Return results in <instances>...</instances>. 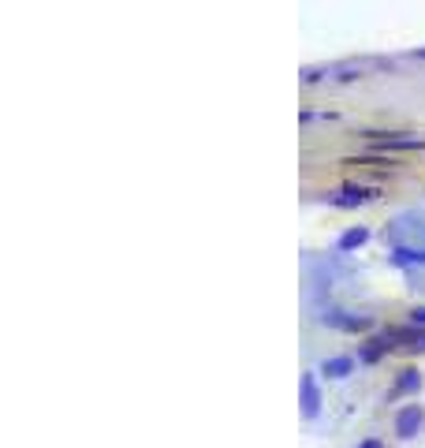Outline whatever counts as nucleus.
Masks as SVG:
<instances>
[{
    "label": "nucleus",
    "instance_id": "obj_1",
    "mask_svg": "<svg viewBox=\"0 0 425 448\" xmlns=\"http://www.w3.org/2000/svg\"><path fill=\"white\" fill-rule=\"evenodd\" d=\"M422 426H425V407L422 404H406L399 415H395V434H399L403 441H411Z\"/></svg>",
    "mask_w": 425,
    "mask_h": 448
},
{
    "label": "nucleus",
    "instance_id": "obj_7",
    "mask_svg": "<svg viewBox=\"0 0 425 448\" xmlns=\"http://www.w3.org/2000/svg\"><path fill=\"white\" fill-rule=\"evenodd\" d=\"M388 347H395V336H392V329H388V333H381V336H373V340H369V347L362 351V362H377V359H381V355L388 351Z\"/></svg>",
    "mask_w": 425,
    "mask_h": 448
},
{
    "label": "nucleus",
    "instance_id": "obj_6",
    "mask_svg": "<svg viewBox=\"0 0 425 448\" xmlns=\"http://www.w3.org/2000/svg\"><path fill=\"white\" fill-rule=\"evenodd\" d=\"M392 336L406 351H425V329H392Z\"/></svg>",
    "mask_w": 425,
    "mask_h": 448
},
{
    "label": "nucleus",
    "instance_id": "obj_3",
    "mask_svg": "<svg viewBox=\"0 0 425 448\" xmlns=\"http://www.w3.org/2000/svg\"><path fill=\"white\" fill-rule=\"evenodd\" d=\"M321 322L332 325V329H344V333H366V329H369V318L347 314V310H328V314L321 318Z\"/></svg>",
    "mask_w": 425,
    "mask_h": 448
},
{
    "label": "nucleus",
    "instance_id": "obj_8",
    "mask_svg": "<svg viewBox=\"0 0 425 448\" xmlns=\"http://www.w3.org/2000/svg\"><path fill=\"white\" fill-rule=\"evenodd\" d=\"M350 370H355V359H347V355H336V359L321 362V373H328V378H347Z\"/></svg>",
    "mask_w": 425,
    "mask_h": 448
},
{
    "label": "nucleus",
    "instance_id": "obj_13",
    "mask_svg": "<svg viewBox=\"0 0 425 448\" xmlns=\"http://www.w3.org/2000/svg\"><path fill=\"white\" fill-rule=\"evenodd\" d=\"M358 448H381V441H362Z\"/></svg>",
    "mask_w": 425,
    "mask_h": 448
},
{
    "label": "nucleus",
    "instance_id": "obj_12",
    "mask_svg": "<svg viewBox=\"0 0 425 448\" xmlns=\"http://www.w3.org/2000/svg\"><path fill=\"white\" fill-rule=\"evenodd\" d=\"M411 322H414V325H425V306H414V310H411Z\"/></svg>",
    "mask_w": 425,
    "mask_h": 448
},
{
    "label": "nucleus",
    "instance_id": "obj_4",
    "mask_svg": "<svg viewBox=\"0 0 425 448\" xmlns=\"http://www.w3.org/2000/svg\"><path fill=\"white\" fill-rule=\"evenodd\" d=\"M317 411H321L317 381H313V373H302V418H317Z\"/></svg>",
    "mask_w": 425,
    "mask_h": 448
},
{
    "label": "nucleus",
    "instance_id": "obj_10",
    "mask_svg": "<svg viewBox=\"0 0 425 448\" xmlns=\"http://www.w3.org/2000/svg\"><path fill=\"white\" fill-rule=\"evenodd\" d=\"M422 389V373L418 370H403V378L395 381V396H406V392H418Z\"/></svg>",
    "mask_w": 425,
    "mask_h": 448
},
{
    "label": "nucleus",
    "instance_id": "obj_5",
    "mask_svg": "<svg viewBox=\"0 0 425 448\" xmlns=\"http://www.w3.org/2000/svg\"><path fill=\"white\" fill-rule=\"evenodd\" d=\"M369 198H373V191H366V187H344L339 195H328V202L350 209V206H366Z\"/></svg>",
    "mask_w": 425,
    "mask_h": 448
},
{
    "label": "nucleus",
    "instance_id": "obj_9",
    "mask_svg": "<svg viewBox=\"0 0 425 448\" xmlns=\"http://www.w3.org/2000/svg\"><path fill=\"white\" fill-rule=\"evenodd\" d=\"M369 240V232H366V228H347V232L344 235H339V251H358V246H362Z\"/></svg>",
    "mask_w": 425,
    "mask_h": 448
},
{
    "label": "nucleus",
    "instance_id": "obj_11",
    "mask_svg": "<svg viewBox=\"0 0 425 448\" xmlns=\"http://www.w3.org/2000/svg\"><path fill=\"white\" fill-rule=\"evenodd\" d=\"M395 262H425V251H399Z\"/></svg>",
    "mask_w": 425,
    "mask_h": 448
},
{
    "label": "nucleus",
    "instance_id": "obj_2",
    "mask_svg": "<svg viewBox=\"0 0 425 448\" xmlns=\"http://www.w3.org/2000/svg\"><path fill=\"white\" fill-rule=\"evenodd\" d=\"M377 153H403V150H425V139H406V135H373Z\"/></svg>",
    "mask_w": 425,
    "mask_h": 448
}]
</instances>
